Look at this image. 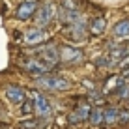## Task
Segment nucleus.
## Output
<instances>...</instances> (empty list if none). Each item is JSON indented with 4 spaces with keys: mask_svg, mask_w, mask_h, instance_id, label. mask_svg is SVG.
I'll return each instance as SVG.
<instances>
[{
    "mask_svg": "<svg viewBox=\"0 0 129 129\" xmlns=\"http://www.w3.org/2000/svg\"><path fill=\"white\" fill-rule=\"evenodd\" d=\"M36 86L39 90H49V92H68L73 88V82L68 81L64 77L58 75H43V77H36L34 79Z\"/></svg>",
    "mask_w": 129,
    "mask_h": 129,
    "instance_id": "obj_1",
    "label": "nucleus"
},
{
    "mask_svg": "<svg viewBox=\"0 0 129 129\" xmlns=\"http://www.w3.org/2000/svg\"><path fill=\"white\" fill-rule=\"evenodd\" d=\"M21 68H23L24 73L32 75V77H43V75H49V71L52 68L43 60H38V58H24L21 62Z\"/></svg>",
    "mask_w": 129,
    "mask_h": 129,
    "instance_id": "obj_2",
    "label": "nucleus"
},
{
    "mask_svg": "<svg viewBox=\"0 0 129 129\" xmlns=\"http://www.w3.org/2000/svg\"><path fill=\"white\" fill-rule=\"evenodd\" d=\"M30 95H32V99H34V114H36V118L49 120L52 116L51 101H49L43 94H39V92H30Z\"/></svg>",
    "mask_w": 129,
    "mask_h": 129,
    "instance_id": "obj_3",
    "label": "nucleus"
},
{
    "mask_svg": "<svg viewBox=\"0 0 129 129\" xmlns=\"http://www.w3.org/2000/svg\"><path fill=\"white\" fill-rule=\"evenodd\" d=\"M60 62L66 66H77L81 62H84L82 49L71 47V45H62L60 47Z\"/></svg>",
    "mask_w": 129,
    "mask_h": 129,
    "instance_id": "obj_4",
    "label": "nucleus"
},
{
    "mask_svg": "<svg viewBox=\"0 0 129 129\" xmlns=\"http://www.w3.org/2000/svg\"><path fill=\"white\" fill-rule=\"evenodd\" d=\"M90 114H92V105H90V101H82V103H79L77 107H75L73 110L69 112V123H73V125H77V123H82V122H88V118H90Z\"/></svg>",
    "mask_w": 129,
    "mask_h": 129,
    "instance_id": "obj_5",
    "label": "nucleus"
},
{
    "mask_svg": "<svg viewBox=\"0 0 129 129\" xmlns=\"http://www.w3.org/2000/svg\"><path fill=\"white\" fill-rule=\"evenodd\" d=\"M86 34H88L86 19H84V15H79L77 19L69 24V38L73 39V41H84V39H86Z\"/></svg>",
    "mask_w": 129,
    "mask_h": 129,
    "instance_id": "obj_6",
    "label": "nucleus"
},
{
    "mask_svg": "<svg viewBox=\"0 0 129 129\" xmlns=\"http://www.w3.org/2000/svg\"><path fill=\"white\" fill-rule=\"evenodd\" d=\"M39 54H41L43 62H47L51 68H54L60 62V47L56 43H45L43 47H39Z\"/></svg>",
    "mask_w": 129,
    "mask_h": 129,
    "instance_id": "obj_7",
    "label": "nucleus"
},
{
    "mask_svg": "<svg viewBox=\"0 0 129 129\" xmlns=\"http://www.w3.org/2000/svg\"><path fill=\"white\" fill-rule=\"evenodd\" d=\"M4 94H6L8 101H10L11 105H23L26 101V90L24 88H21L19 84H8L6 90H4Z\"/></svg>",
    "mask_w": 129,
    "mask_h": 129,
    "instance_id": "obj_8",
    "label": "nucleus"
},
{
    "mask_svg": "<svg viewBox=\"0 0 129 129\" xmlns=\"http://www.w3.org/2000/svg\"><path fill=\"white\" fill-rule=\"evenodd\" d=\"M38 13V0H24L15 11V19L17 21H28Z\"/></svg>",
    "mask_w": 129,
    "mask_h": 129,
    "instance_id": "obj_9",
    "label": "nucleus"
},
{
    "mask_svg": "<svg viewBox=\"0 0 129 129\" xmlns=\"http://www.w3.org/2000/svg\"><path fill=\"white\" fill-rule=\"evenodd\" d=\"M54 8L52 6H43V8H39L38 13H36V23H38V28H45V26L51 24V21H52V17H54Z\"/></svg>",
    "mask_w": 129,
    "mask_h": 129,
    "instance_id": "obj_10",
    "label": "nucleus"
},
{
    "mask_svg": "<svg viewBox=\"0 0 129 129\" xmlns=\"http://www.w3.org/2000/svg\"><path fill=\"white\" fill-rule=\"evenodd\" d=\"M45 39H47V36H45V32H43L41 28H28L24 32L23 41L26 45H41Z\"/></svg>",
    "mask_w": 129,
    "mask_h": 129,
    "instance_id": "obj_11",
    "label": "nucleus"
},
{
    "mask_svg": "<svg viewBox=\"0 0 129 129\" xmlns=\"http://www.w3.org/2000/svg\"><path fill=\"white\" fill-rule=\"evenodd\" d=\"M107 30V21L105 17H94L90 21V26H88V32L92 36H101Z\"/></svg>",
    "mask_w": 129,
    "mask_h": 129,
    "instance_id": "obj_12",
    "label": "nucleus"
},
{
    "mask_svg": "<svg viewBox=\"0 0 129 129\" xmlns=\"http://www.w3.org/2000/svg\"><path fill=\"white\" fill-rule=\"evenodd\" d=\"M127 54H129V51H127V47H123V45H116V47L110 49L109 56H110V62H112V68H114V66H118Z\"/></svg>",
    "mask_w": 129,
    "mask_h": 129,
    "instance_id": "obj_13",
    "label": "nucleus"
},
{
    "mask_svg": "<svg viewBox=\"0 0 129 129\" xmlns=\"http://www.w3.org/2000/svg\"><path fill=\"white\" fill-rule=\"evenodd\" d=\"M112 34L120 39H129V19H122L114 24Z\"/></svg>",
    "mask_w": 129,
    "mask_h": 129,
    "instance_id": "obj_14",
    "label": "nucleus"
},
{
    "mask_svg": "<svg viewBox=\"0 0 129 129\" xmlns=\"http://www.w3.org/2000/svg\"><path fill=\"white\" fill-rule=\"evenodd\" d=\"M118 118H120V109L118 107H107L105 109V120L103 123L105 125H114V123H118Z\"/></svg>",
    "mask_w": 129,
    "mask_h": 129,
    "instance_id": "obj_15",
    "label": "nucleus"
},
{
    "mask_svg": "<svg viewBox=\"0 0 129 129\" xmlns=\"http://www.w3.org/2000/svg\"><path fill=\"white\" fill-rule=\"evenodd\" d=\"M103 120H105V109H101V107L92 109V114H90V118H88V122H90L92 125H101Z\"/></svg>",
    "mask_w": 129,
    "mask_h": 129,
    "instance_id": "obj_16",
    "label": "nucleus"
},
{
    "mask_svg": "<svg viewBox=\"0 0 129 129\" xmlns=\"http://www.w3.org/2000/svg\"><path fill=\"white\" fill-rule=\"evenodd\" d=\"M21 127L23 129H41V127H45V120H41V118L23 120V122H21Z\"/></svg>",
    "mask_w": 129,
    "mask_h": 129,
    "instance_id": "obj_17",
    "label": "nucleus"
},
{
    "mask_svg": "<svg viewBox=\"0 0 129 129\" xmlns=\"http://www.w3.org/2000/svg\"><path fill=\"white\" fill-rule=\"evenodd\" d=\"M94 66H95V68H105V69L112 68L110 56H109V54H97L95 58H94Z\"/></svg>",
    "mask_w": 129,
    "mask_h": 129,
    "instance_id": "obj_18",
    "label": "nucleus"
},
{
    "mask_svg": "<svg viewBox=\"0 0 129 129\" xmlns=\"http://www.w3.org/2000/svg\"><path fill=\"white\" fill-rule=\"evenodd\" d=\"M114 94H116L120 99H129V82L125 81L120 88H116V92H114Z\"/></svg>",
    "mask_w": 129,
    "mask_h": 129,
    "instance_id": "obj_19",
    "label": "nucleus"
},
{
    "mask_svg": "<svg viewBox=\"0 0 129 129\" xmlns=\"http://www.w3.org/2000/svg\"><path fill=\"white\" fill-rule=\"evenodd\" d=\"M21 112L23 114H34V101L32 99H28V101H24L23 105H21Z\"/></svg>",
    "mask_w": 129,
    "mask_h": 129,
    "instance_id": "obj_20",
    "label": "nucleus"
},
{
    "mask_svg": "<svg viewBox=\"0 0 129 129\" xmlns=\"http://www.w3.org/2000/svg\"><path fill=\"white\" fill-rule=\"evenodd\" d=\"M81 84H82L84 88H86L88 92H95V90H99V88H97V84H95L94 81H90V79H82V82H81Z\"/></svg>",
    "mask_w": 129,
    "mask_h": 129,
    "instance_id": "obj_21",
    "label": "nucleus"
},
{
    "mask_svg": "<svg viewBox=\"0 0 129 129\" xmlns=\"http://www.w3.org/2000/svg\"><path fill=\"white\" fill-rule=\"evenodd\" d=\"M118 123H120V125H127V123H129V109L127 110H120Z\"/></svg>",
    "mask_w": 129,
    "mask_h": 129,
    "instance_id": "obj_22",
    "label": "nucleus"
},
{
    "mask_svg": "<svg viewBox=\"0 0 129 129\" xmlns=\"http://www.w3.org/2000/svg\"><path fill=\"white\" fill-rule=\"evenodd\" d=\"M0 120H6V110L2 109V105H0Z\"/></svg>",
    "mask_w": 129,
    "mask_h": 129,
    "instance_id": "obj_23",
    "label": "nucleus"
},
{
    "mask_svg": "<svg viewBox=\"0 0 129 129\" xmlns=\"http://www.w3.org/2000/svg\"><path fill=\"white\" fill-rule=\"evenodd\" d=\"M127 101H129V99H127Z\"/></svg>",
    "mask_w": 129,
    "mask_h": 129,
    "instance_id": "obj_24",
    "label": "nucleus"
}]
</instances>
